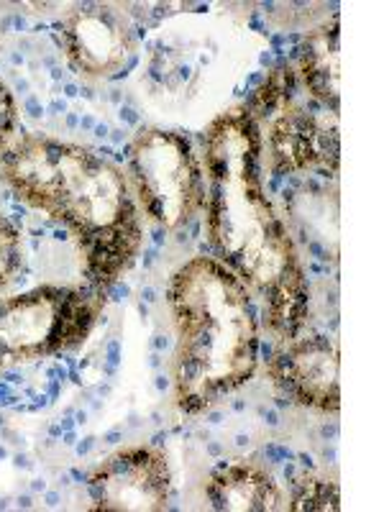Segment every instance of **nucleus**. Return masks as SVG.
I'll return each mask as SVG.
<instances>
[{
  "instance_id": "obj_2",
  "label": "nucleus",
  "mask_w": 384,
  "mask_h": 512,
  "mask_svg": "<svg viewBox=\"0 0 384 512\" xmlns=\"http://www.w3.org/2000/svg\"><path fill=\"white\" fill-rule=\"evenodd\" d=\"M3 177L24 203L70 228L90 287L105 292L136 262L139 205L111 159L88 146L26 134L3 154Z\"/></svg>"
},
{
  "instance_id": "obj_6",
  "label": "nucleus",
  "mask_w": 384,
  "mask_h": 512,
  "mask_svg": "<svg viewBox=\"0 0 384 512\" xmlns=\"http://www.w3.org/2000/svg\"><path fill=\"white\" fill-rule=\"evenodd\" d=\"M128 175L146 218L164 231H180L205 210L203 159L180 131L141 128L128 146Z\"/></svg>"
},
{
  "instance_id": "obj_9",
  "label": "nucleus",
  "mask_w": 384,
  "mask_h": 512,
  "mask_svg": "<svg viewBox=\"0 0 384 512\" xmlns=\"http://www.w3.org/2000/svg\"><path fill=\"white\" fill-rule=\"evenodd\" d=\"M93 507L116 512H159L169 505L172 472L154 446L118 448L88 477Z\"/></svg>"
},
{
  "instance_id": "obj_12",
  "label": "nucleus",
  "mask_w": 384,
  "mask_h": 512,
  "mask_svg": "<svg viewBox=\"0 0 384 512\" xmlns=\"http://www.w3.org/2000/svg\"><path fill=\"white\" fill-rule=\"evenodd\" d=\"M287 510L297 512H338L341 510V492L333 479L313 477V474H303L292 484V492L287 497Z\"/></svg>"
},
{
  "instance_id": "obj_4",
  "label": "nucleus",
  "mask_w": 384,
  "mask_h": 512,
  "mask_svg": "<svg viewBox=\"0 0 384 512\" xmlns=\"http://www.w3.org/2000/svg\"><path fill=\"white\" fill-rule=\"evenodd\" d=\"M295 67H277L246 103L262 134L264 167L272 175L310 169L338 172V113L313 98L300 100Z\"/></svg>"
},
{
  "instance_id": "obj_11",
  "label": "nucleus",
  "mask_w": 384,
  "mask_h": 512,
  "mask_svg": "<svg viewBox=\"0 0 384 512\" xmlns=\"http://www.w3.org/2000/svg\"><path fill=\"white\" fill-rule=\"evenodd\" d=\"M297 80L308 98L338 113L341 108V21L338 13L313 26L297 52Z\"/></svg>"
},
{
  "instance_id": "obj_13",
  "label": "nucleus",
  "mask_w": 384,
  "mask_h": 512,
  "mask_svg": "<svg viewBox=\"0 0 384 512\" xmlns=\"http://www.w3.org/2000/svg\"><path fill=\"white\" fill-rule=\"evenodd\" d=\"M21 267H24L21 233L6 216H0V292L16 280Z\"/></svg>"
},
{
  "instance_id": "obj_5",
  "label": "nucleus",
  "mask_w": 384,
  "mask_h": 512,
  "mask_svg": "<svg viewBox=\"0 0 384 512\" xmlns=\"http://www.w3.org/2000/svg\"><path fill=\"white\" fill-rule=\"evenodd\" d=\"M103 303L95 287L70 285H41L0 300V369L80 346Z\"/></svg>"
},
{
  "instance_id": "obj_8",
  "label": "nucleus",
  "mask_w": 384,
  "mask_h": 512,
  "mask_svg": "<svg viewBox=\"0 0 384 512\" xmlns=\"http://www.w3.org/2000/svg\"><path fill=\"white\" fill-rule=\"evenodd\" d=\"M267 374L292 405L326 415L341 410V354L323 333H300L285 341L269 359Z\"/></svg>"
},
{
  "instance_id": "obj_15",
  "label": "nucleus",
  "mask_w": 384,
  "mask_h": 512,
  "mask_svg": "<svg viewBox=\"0 0 384 512\" xmlns=\"http://www.w3.org/2000/svg\"><path fill=\"white\" fill-rule=\"evenodd\" d=\"M0 47H3V29H0Z\"/></svg>"
},
{
  "instance_id": "obj_1",
  "label": "nucleus",
  "mask_w": 384,
  "mask_h": 512,
  "mask_svg": "<svg viewBox=\"0 0 384 512\" xmlns=\"http://www.w3.org/2000/svg\"><path fill=\"white\" fill-rule=\"evenodd\" d=\"M262 134L246 105L210 121L203 136L205 223L218 262L262 300L269 331L300 336L310 318L303 256L264 192Z\"/></svg>"
},
{
  "instance_id": "obj_14",
  "label": "nucleus",
  "mask_w": 384,
  "mask_h": 512,
  "mask_svg": "<svg viewBox=\"0 0 384 512\" xmlns=\"http://www.w3.org/2000/svg\"><path fill=\"white\" fill-rule=\"evenodd\" d=\"M18 123V105L13 98L11 88L6 82L0 80V159L8 152V144H11L13 134H16Z\"/></svg>"
},
{
  "instance_id": "obj_7",
  "label": "nucleus",
  "mask_w": 384,
  "mask_h": 512,
  "mask_svg": "<svg viewBox=\"0 0 384 512\" xmlns=\"http://www.w3.org/2000/svg\"><path fill=\"white\" fill-rule=\"evenodd\" d=\"M59 41L72 70L85 80L116 77L136 49L134 29L113 3H80L59 24Z\"/></svg>"
},
{
  "instance_id": "obj_10",
  "label": "nucleus",
  "mask_w": 384,
  "mask_h": 512,
  "mask_svg": "<svg viewBox=\"0 0 384 512\" xmlns=\"http://www.w3.org/2000/svg\"><path fill=\"white\" fill-rule=\"evenodd\" d=\"M205 497L218 512L287 510V495L280 482L264 466L241 459L213 469L205 482Z\"/></svg>"
},
{
  "instance_id": "obj_3",
  "label": "nucleus",
  "mask_w": 384,
  "mask_h": 512,
  "mask_svg": "<svg viewBox=\"0 0 384 512\" xmlns=\"http://www.w3.org/2000/svg\"><path fill=\"white\" fill-rule=\"evenodd\" d=\"M177 331V408L200 415L241 390L259 364V320L249 287L213 256L182 264L167 285Z\"/></svg>"
}]
</instances>
